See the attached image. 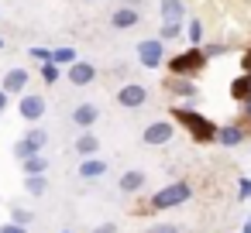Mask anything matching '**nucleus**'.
I'll use <instances>...</instances> for the list:
<instances>
[{
    "label": "nucleus",
    "mask_w": 251,
    "mask_h": 233,
    "mask_svg": "<svg viewBox=\"0 0 251 233\" xmlns=\"http://www.w3.org/2000/svg\"><path fill=\"white\" fill-rule=\"evenodd\" d=\"M179 31H182V21H162L158 38H162V42H176V38H179Z\"/></svg>",
    "instance_id": "22"
},
{
    "label": "nucleus",
    "mask_w": 251,
    "mask_h": 233,
    "mask_svg": "<svg viewBox=\"0 0 251 233\" xmlns=\"http://www.w3.org/2000/svg\"><path fill=\"white\" fill-rule=\"evenodd\" d=\"M11 223H21V226H28V223H31V212H28V209H14V212H11Z\"/></svg>",
    "instance_id": "26"
},
{
    "label": "nucleus",
    "mask_w": 251,
    "mask_h": 233,
    "mask_svg": "<svg viewBox=\"0 0 251 233\" xmlns=\"http://www.w3.org/2000/svg\"><path fill=\"white\" fill-rule=\"evenodd\" d=\"M230 100H237V103H248V100H251V76H248V72H241V76L230 83Z\"/></svg>",
    "instance_id": "16"
},
{
    "label": "nucleus",
    "mask_w": 251,
    "mask_h": 233,
    "mask_svg": "<svg viewBox=\"0 0 251 233\" xmlns=\"http://www.w3.org/2000/svg\"><path fill=\"white\" fill-rule=\"evenodd\" d=\"M182 18H186L182 0H162V21H182Z\"/></svg>",
    "instance_id": "18"
},
{
    "label": "nucleus",
    "mask_w": 251,
    "mask_h": 233,
    "mask_svg": "<svg viewBox=\"0 0 251 233\" xmlns=\"http://www.w3.org/2000/svg\"><path fill=\"white\" fill-rule=\"evenodd\" d=\"M172 137H176L172 120H155V124H148V127H145V134H141V141H145L148 148H162V144H169Z\"/></svg>",
    "instance_id": "5"
},
{
    "label": "nucleus",
    "mask_w": 251,
    "mask_h": 233,
    "mask_svg": "<svg viewBox=\"0 0 251 233\" xmlns=\"http://www.w3.org/2000/svg\"><path fill=\"white\" fill-rule=\"evenodd\" d=\"M138 21H141V11L131 7V4H127V7H117V11L110 14V24H114L117 31H127V28H134Z\"/></svg>",
    "instance_id": "11"
},
{
    "label": "nucleus",
    "mask_w": 251,
    "mask_h": 233,
    "mask_svg": "<svg viewBox=\"0 0 251 233\" xmlns=\"http://www.w3.org/2000/svg\"><path fill=\"white\" fill-rule=\"evenodd\" d=\"M145 103H148V89H145L141 83H127V86L117 89V106L138 110V106H145Z\"/></svg>",
    "instance_id": "6"
},
{
    "label": "nucleus",
    "mask_w": 251,
    "mask_h": 233,
    "mask_svg": "<svg viewBox=\"0 0 251 233\" xmlns=\"http://www.w3.org/2000/svg\"><path fill=\"white\" fill-rule=\"evenodd\" d=\"M90 233H117V223H100V226H93Z\"/></svg>",
    "instance_id": "32"
},
{
    "label": "nucleus",
    "mask_w": 251,
    "mask_h": 233,
    "mask_svg": "<svg viewBox=\"0 0 251 233\" xmlns=\"http://www.w3.org/2000/svg\"><path fill=\"white\" fill-rule=\"evenodd\" d=\"M52 62H55L59 69H62V65H73V62H76V48H73V45H59V48L52 52Z\"/></svg>",
    "instance_id": "20"
},
{
    "label": "nucleus",
    "mask_w": 251,
    "mask_h": 233,
    "mask_svg": "<svg viewBox=\"0 0 251 233\" xmlns=\"http://www.w3.org/2000/svg\"><path fill=\"white\" fill-rule=\"evenodd\" d=\"M31 154H42V151H38V148H35V144H31L28 137H21V141L14 144V158L21 161V158H31Z\"/></svg>",
    "instance_id": "24"
},
{
    "label": "nucleus",
    "mask_w": 251,
    "mask_h": 233,
    "mask_svg": "<svg viewBox=\"0 0 251 233\" xmlns=\"http://www.w3.org/2000/svg\"><path fill=\"white\" fill-rule=\"evenodd\" d=\"M241 65H244V72L251 76V52H244V55H241Z\"/></svg>",
    "instance_id": "33"
},
{
    "label": "nucleus",
    "mask_w": 251,
    "mask_h": 233,
    "mask_svg": "<svg viewBox=\"0 0 251 233\" xmlns=\"http://www.w3.org/2000/svg\"><path fill=\"white\" fill-rule=\"evenodd\" d=\"M148 233H179V226H172V223H158V226H151Z\"/></svg>",
    "instance_id": "30"
},
{
    "label": "nucleus",
    "mask_w": 251,
    "mask_h": 233,
    "mask_svg": "<svg viewBox=\"0 0 251 233\" xmlns=\"http://www.w3.org/2000/svg\"><path fill=\"white\" fill-rule=\"evenodd\" d=\"M186 35H189V45H200V42H203V21H200V18H193V21H189V28H186Z\"/></svg>",
    "instance_id": "25"
},
{
    "label": "nucleus",
    "mask_w": 251,
    "mask_h": 233,
    "mask_svg": "<svg viewBox=\"0 0 251 233\" xmlns=\"http://www.w3.org/2000/svg\"><path fill=\"white\" fill-rule=\"evenodd\" d=\"M59 72H62V69H59L55 62H42V69H38V76H42L49 86H55V83H59Z\"/></svg>",
    "instance_id": "23"
},
{
    "label": "nucleus",
    "mask_w": 251,
    "mask_h": 233,
    "mask_svg": "<svg viewBox=\"0 0 251 233\" xmlns=\"http://www.w3.org/2000/svg\"><path fill=\"white\" fill-rule=\"evenodd\" d=\"M0 48H4V38H0Z\"/></svg>",
    "instance_id": "35"
},
{
    "label": "nucleus",
    "mask_w": 251,
    "mask_h": 233,
    "mask_svg": "<svg viewBox=\"0 0 251 233\" xmlns=\"http://www.w3.org/2000/svg\"><path fill=\"white\" fill-rule=\"evenodd\" d=\"M189 195H193V192H189V185H186V182H172V185H165V189H158V192L151 195V212H155V209L182 206Z\"/></svg>",
    "instance_id": "3"
},
{
    "label": "nucleus",
    "mask_w": 251,
    "mask_h": 233,
    "mask_svg": "<svg viewBox=\"0 0 251 233\" xmlns=\"http://www.w3.org/2000/svg\"><path fill=\"white\" fill-rule=\"evenodd\" d=\"M66 79L73 83V86H90L93 79H97V69H93V62H73V65H66Z\"/></svg>",
    "instance_id": "9"
},
{
    "label": "nucleus",
    "mask_w": 251,
    "mask_h": 233,
    "mask_svg": "<svg viewBox=\"0 0 251 233\" xmlns=\"http://www.w3.org/2000/svg\"><path fill=\"white\" fill-rule=\"evenodd\" d=\"M103 175H107V161L103 158L93 154V158H83L79 161V178H103Z\"/></svg>",
    "instance_id": "15"
},
{
    "label": "nucleus",
    "mask_w": 251,
    "mask_h": 233,
    "mask_svg": "<svg viewBox=\"0 0 251 233\" xmlns=\"http://www.w3.org/2000/svg\"><path fill=\"white\" fill-rule=\"evenodd\" d=\"M206 52H203V45H189V48H182V52H176L165 65H169V72L172 76H186V79H196L203 69H206Z\"/></svg>",
    "instance_id": "2"
},
{
    "label": "nucleus",
    "mask_w": 251,
    "mask_h": 233,
    "mask_svg": "<svg viewBox=\"0 0 251 233\" xmlns=\"http://www.w3.org/2000/svg\"><path fill=\"white\" fill-rule=\"evenodd\" d=\"M165 89H169L172 96H182V100H196V96H200V86H196L193 79H186V76H169V79H165Z\"/></svg>",
    "instance_id": "10"
},
{
    "label": "nucleus",
    "mask_w": 251,
    "mask_h": 233,
    "mask_svg": "<svg viewBox=\"0 0 251 233\" xmlns=\"http://www.w3.org/2000/svg\"><path fill=\"white\" fill-rule=\"evenodd\" d=\"M138 62H141L145 69L165 65V42H162V38H145V42H138Z\"/></svg>",
    "instance_id": "4"
},
{
    "label": "nucleus",
    "mask_w": 251,
    "mask_h": 233,
    "mask_svg": "<svg viewBox=\"0 0 251 233\" xmlns=\"http://www.w3.org/2000/svg\"><path fill=\"white\" fill-rule=\"evenodd\" d=\"M28 55H31L35 62H52V52H45V48H31Z\"/></svg>",
    "instance_id": "28"
},
{
    "label": "nucleus",
    "mask_w": 251,
    "mask_h": 233,
    "mask_svg": "<svg viewBox=\"0 0 251 233\" xmlns=\"http://www.w3.org/2000/svg\"><path fill=\"white\" fill-rule=\"evenodd\" d=\"M97 120H100V110H97L93 103H76V106H73V124H76V127L90 130Z\"/></svg>",
    "instance_id": "12"
},
{
    "label": "nucleus",
    "mask_w": 251,
    "mask_h": 233,
    "mask_svg": "<svg viewBox=\"0 0 251 233\" xmlns=\"http://www.w3.org/2000/svg\"><path fill=\"white\" fill-rule=\"evenodd\" d=\"M18 113H21V120L38 124V120L45 117V96H38V93H25V96L18 100Z\"/></svg>",
    "instance_id": "7"
},
{
    "label": "nucleus",
    "mask_w": 251,
    "mask_h": 233,
    "mask_svg": "<svg viewBox=\"0 0 251 233\" xmlns=\"http://www.w3.org/2000/svg\"><path fill=\"white\" fill-rule=\"evenodd\" d=\"M172 124H176V127H186V134H189L193 141H200V144L217 141V124H213L210 117L189 110V106H172Z\"/></svg>",
    "instance_id": "1"
},
{
    "label": "nucleus",
    "mask_w": 251,
    "mask_h": 233,
    "mask_svg": "<svg viewBox=\"0 0 251 233\" xmlns=\"http://www.w3.org/2000/svg\"><path fill=\"white\" fill-rule=\"evenodd\" d=\"M7 103H11V96H7L4 89H0V113H4V110H7Z\"/></svg>",
    "instance_id": "34"
},
{
    "label": "nucleus",
    "mask_w": 251,
    "mask_h": 233,
    "mask_svg": "<svg viewBox=\"0 0 251 233\" xmlns=\"http://www.w3.org/2000/svg\"><path fill=\"white\" fill-rule=\"evenodd\" d=\"M227 48H230V45H224V42H217V45H206L203 52H206V59H210V55H224Z\"/></svg>",
    "instance_id": "27"
},
{
    "label": "nucleus",
    "mask_w": 251,
    "mask_h": 233,
    "mask_svg": "<svg viewBox=\"0 0 251 233\" xmlns=\"http://www.w3.org/2000/svg\"><path fill=\"white\" fill-rule=\"evenodd\" d=\"M237 195H241V199H248V195H251V178H241V185H237Z\"/></svg>",
    "instance_id": "31"
},
{
    "label": "nucleus",
    "mask_w": 251,
    "mask_h": 233,
    "mask_svg": "<svg viewBox=\"0 0 251 233\" xmlns=\"http://www.w3.org/2000/svg\"><path fill=\"white\" fill-rule=\"evenodd\" d=\"M45 189H49L45 175H28V178H25V192H28V195H45Z\"/></svg>",
    "instance_id": "21"
},
{
    "label": "nucleus",
    "mask_w": 251,
    "mask_h": 233,
    "mask_svg": "<svg viewBox=\"0 0 251 233\" xmlns=\"http://www.w3.org/2000/svg\"><path fill=\"white\" fill-rule=\"evenodd\" d=\"M62 233H69V230H62Z\"/></svg>",
    "instance_id": "36"
},
{
    "label": "nucleus",
    "mask_w": 251,
    "mask_h": 233,
    "mask_svg": "<svg viewBox=\"0 0 251 233\" xmlns=\"http://www.w3.org/2000/svg\"><path fill=\"white\" fill-rule=\"evenodd\" d=\"M28 79H31L28 69H7V72H4V83H0V89H4L7 96H21V93L28 89Z\"/></svg>",
    "instance_id": "8"
},
{
    "label": "nucleus",
    "mask_w": 251,
    "mask_h": 233,
    "mask_svg": "<svg viewBox=\"0 0 251 233\" xmlns=\"http://www.w3.org/2000/svg\"><path fill=\"white\" fill-rule=\"evenodd\" d=\"M145 182H148V175H145V171H138V168H131V171H124V175L117 178V189L131 195V192H141V189H145Z\"/></svg>",
    "instance_id": "13"
},
{
    "label": "nucleus",
    "mask_w": 251,
    "mask_h": 233,
    "mask_svg": "<svg viewBox=\"0 0 251 233\" xmlns=\"http://www.w3.org/2000/svg\"><path fill=\"white\" fill-rule=\"evenodd\" d=\"M248 134H244V127L241 124H227V127H217V141L224 144V148H237L241 141H244Z\"/></svg>",
    "instance_id": "14"
},
{
    "label": "nucleus",
    "mask_w": 251,
    "mask_h": 233,
    "mask_svg": "<svg viewBox=\"0 0 251 233\" xmlns=\"http://www.w3.org/2000/svg\"><path fill=\"white\" fill-rule=\"evenodd\" d=\"M76 154H83V158H93V154H100V141H97L90 130H83V134L76 137Z\"/></svg>",
    "instance_id": "17"
},
{
    "label": "nucleus",
    "mask_w": 251,
    "mask_h": 233,
    "mask_svg": "<svg viewBox=\"0 0 251 233\" xmlns=\"http://www.w3.org/2000/svg\"><path fill=\"white\" fill-rule=\"evenodd\" d=\"M0 233H28V226H21V223H4V226H0Z\"/></svg>",
    "instance_id": "29"
},
{
    "label": "nucleus",
    "mask_w": 251,
    "mask_h": 233,
    "mask_svg": "<svg viewBox=\"0 0 251 233\" xmlns=\"http://www.w3.org/2000/svg\"><path fill=\"white\" fill-rule=\"evenodd\" d=\"M21 168H25V175H45L49 161L42 154H31V158H21Z\"/></svg>",
    "instance_id": "19"
}]
</instances>
